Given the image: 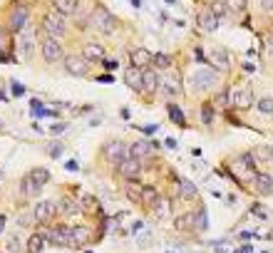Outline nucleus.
<instances>
[{
    "mask_svg": "<svg viewBox=\"0 0 273 253\" xmlns=\"http://www.w3.org/2000/svg\"><path fill=\"white\" fill-rule=\"evenodd\" d=\"M256 107H258L263 114H273V97H263V100H258Z\"/></svg>",
    "mask_w": 273,
    "mask_h": 253,
    "instance_id": "35",
    "label": "nucleus"
},
{
    "mask_svg": "<svg viewBox=\"0 0 273 253\" xmlns=\"http://www.w3.org/2000/svg\"><path fill=\"white\" fill-rule=\"evenodd\" d=\"M159 201V196H157V191L154 189H144V196H142V203H147V206H154Z\"/></svg>",
    "mask_w": 273,
    "mask_h": 253,
    "instance_id": "37",
    "label": "nucleus"
},
{
    "mask_svg": "<svg viewBox=\"0 0 273 253\" xmlns=\"http://www.w3.org/2000/svg\"><path fill=\"white\" fill-rule=\"evenodd\" d=\"M40 189H43V186H40L38 181H33L30 176H25V181H23V194H25V196H35V194H40Z\"/></svg>",
    "mask_w": 273,
    "mask_h": 253,
    "instance_id": "32",
    "label": "nucleus"
},
{
    "mask_svg": "<svg viewBox=\"0 0 273 253\" xmlns=\"http://www.w3.org/2000/svg\"><path fill=\"white\" fill-rule=\"evenodd\" d=\"M256 154H258L261 159H271V156H273V152H271L268 147H258V149H256Z\"/></svg>",
    "mask_w": 273,
    "mask_h": 253,
    "instance_id": "41",
    "label": "nucleus"
},
{
    "mask_svg": "<svg viewBox=\"0 0 273 253\" xmlns=\"http://www.w3.org/2000/svg\"><path fill=\"white\" fill-rule=\"evenodd\" d=\"M28 18H30V8L28 5H23V3L13 5V10L8 15V30L10 33H23L28 28Z\"/></svg>",
    "mask_w": 273,
    "mask_h": 253,
    "instance_id": "2",
    "label": "nucleus"
},
{
    "mask_svg": "<svg viewBox=\"0 0 273 253\" xmlns=\"http://www.w3.org/2000/svg\"><path fill=\"white\" fill-rule=\"evenodd\" d=\"M132 5L134 8H142V0H132Z\"/></svg>",
    "mask_w": 273,
    "mask_h": 253,
    "instance_id": "50",
    "label": "nucleus"
},
{
    "mask_svg": "<svg viewBox=\"0 0 273 253\" xmlns=\"http://www.w3.org/2000/svg\"><path fill=\"white\" fill-rule=\"evenodd\" d=\"M211 13H214L216 18H223V15L228 13V8H226L223 0H214V3H211Z\"/></svg>",
    "mask_w": 273,
    "mask_h": 253,
    "instance_id": "36",
    "label": "nucleus"
},
{
    "mask_svg": "<svg viewBox=\"0 0 273 253\" xmlns=\"http://www.w3.org/2000/svg\"><path fill=\"white\" fill-rule=\"evenodd\" d=\"M28 176H30L33 181H38L40 186H45V184L50 181V171H48V169H43V166H35V169H33Z\"/></svg>",
    "mask_w": 273,
    "mask_h": 253,
    "instance_id": "28",
    "label": "nucleus"
},
{
    "mask_svg": "<svg viewBox=\"0 0 273 253\" xmlns=\"http://www.w3.org/2000/svg\"><path fill=\"white\" fill-rule=\"evenodd\" d=\"M65 169H70V171H77V161H67V164H65Z\"/></svg>",
    "mask_w": 273,
    "mask_h": 253,
    "instance_id": "47",
    "label": "nucleus"
},
{
    "mask_svg": "<svg viewBox=\"0 0 273 253\" xmlns=\"http://www.w3.org/2000/svg\"><path fill=\"white\" fill-rule=\"evenodd\" d=\"M166 112H169V117H171V119H174V122H176L179 127H186V119H184L181 109H179V107H176L174 102H169V104H166Z\"/></svg>",
    "mask_w": 273,
    "mask_h": 253,
    "instance_id": "30",
    "label": "nucleus"
},
{
    "mask_svg": "<svg viewBox=\"0 0 273 253\" xmlns=\"http://www.w3.org/2000/svg\"><path fill=\"white\" fill-rule=\"evenodd\" d=\"M90 236H92V231H90L87 226H72V246H75V248L87 246V243H90Z\"/></svg>",
    "mask_w": 273,
    "mask_h": 253,
    "instance_id": "17",
    "label": "nucleus"
},
{
    "mask_svg": "<svg viewBox=\"0 0 273 253\" xmlns=\"http://www.w3.org/2000/svg\"><path fill=\"white\" fill-rule=\"evenodd\" d=\"M166 147H169V149H176V139L169 137V139H166Z\"/></svg>",
    "mask_w": 273,
    "mask_h": 253,
    "instance_id": "48",
    "label": "nucleus"
},
{
    "mask_svg": "<svg viewBox=\"0 0 273 253\" xmlns=\"http://www.w3.org/2000/svg\"><path fill=\"white\" fill-rule=\"evenodd\" d=\"M159 85H162V80H159L157 70H144V92L154 95L159 90Z\"/></svg>",
    "mask_w": 273,
    "mask_h": 253,
    "instance_id": "22",
    "label": "nucleus"
},
{
    "mask_svg": "<svg viewBox=\"0 0 273 253\" xmlns=\"http://www.w3.org/2000/svg\"><path fill=\"white\" fill-rule=\"evenodd\" d=\"M201 122L204 124H211L214 122V107H211V102H204V107H201Z\"/></svg>",
    "mask_w": 273,
    "mask_h": 253,
    "instance_id": "34",
    "label": "nucleus"
},
{
    "mask_svg": "<svg viewBox=\"0 0 273 253\" xmlns=\"http://www.w3.org/2000/svg\"><path fill=\"white\" fill-rule=\"evenodd\" d=\"M65 129H67V124H55V127H50L53 134H60V132H65Z\"/></svg>",
    "mask_w": 273,
    "mask_h": 253,
    "instance_id": "44",
    "label": "nucleus"
},
{
    "mask_svg": "<svg viewBox=\"0 0 273 253\" xmlns=\"http://www.w3.org/2000/svg\"><path fill=\"white\" fill-rule=\"evenodd\" d=\"M194 221H196V226H194V228H196V231H204V228H206V211H204V208H199V211H196V216H194Z\"/></svg>",
    "mask_w": 273,
    "mask_h": 253,
    "instance_id": "38",
    "label": "nucleus"
},
{
    "mask_svg": "<svg viewBox=\"0 0 273 253\" xmlns=\"http://www.w3.org/2000/svg\"><path fill=\"white\" fill-rule=\"evenodd\" d=\"M13 57V38L8 30H0V62H8Z\"/></svg>",
    "mask_w": 273,
    "mask_h": 253,
    "instance_id": "15",
    "label": "nucleus"
},
{
    "mask_svg": "<svg viewBox=\"0 0 273 253\" xmlns=\"http://www.w3.org/2000/svg\"><path fill=\"white\" fill-rule=\"evenodd\" d=\"M53 5H55V13H60L62 18L67 15H75L77 13V0H53Z\"/></svg>",
    "mask_w": 273,
    "mask_h": 253,
    "instance_id": "19",
    "label": "nucleus"
},
{
    "mask_svg": "<svg viewBox=\"0 0 273 253\" xmlns=\"http://www.w3.org/2000/svg\"><path fill=\"white\" fill-rule=\"evenodd\" d=\"M216 80H218V75L214 70H196L191 75V87L194 90H211L216 85Z\"/></svg>",
    "mask_w": 273,
    "mask_h": 253,
    "instance_id": "6",
    "label": "nucleus"
},
{
    "mask_svg": "<svg viewBox=\"0 0 273 253\" xmlns=\"http://www.w3.org/2000/svg\"><path fill=\"white\" fill-rule=\"evenodd\" d=\"M55 213H57V203L55 201H38L35 208H33V216H35L38 223H48Z\"/></svg>",
    "mask_w": 273,
    "mask_h": 253,
    "instance_id": "9",
    "label": "nucleus"
},
{
    "mask_svg": "<svg viewBox=\"0 0 273 253\" xmlns=\"http://www.w3.org/2000/svg\"><path fill=\"white\" fill-rule=\"evenodd\" d=\"M102 152H105V156H107L114 166H119V164L127 159V154H129L127 147H124L122 142H107V144L102 147Z\"/></svg>",
    "mask_w": 273,
    "mask_h": 253,
    "instance_id": "7",
    "label": "nucleus"
},
{
    "mask_svg": "<svg viewBox=\"0 0 273 253\" xmlns=\"http://www.w3.org/2000/svg\"><path fill=\"white\" fill-rule=\"evenodd\" d=\"M97 82L107 85V82H114V77H109V75H100V77H97Z\"/></svg>",
    "mask_w": 273,
    "mask_h": 253,
    "instance_id": "45",
    "label": "nucleus"
},
{
    "mask_svg": "<svg viewBox=\"0 0 273 253\" xmlns=\"http://www.w3.org/2000/svg\"><path fill=\"white\" fill-rule=\"evenodd\" d=\"M223 3H226L228 13H243L248 8V0H223Z\"/></svg>",
    "mask_w": 273,
    "mask_h": 253,
    "instance_id": "33",
    "label": "nucleus"
},
{
    "mask_svg": "<svg viewBox=\"0 0 273 253\" xmlns=\"http://www.w3.org/2000/svg\"><path fill=\"white\" fill-rule=\"evenodd\" d=\"M124 194H127V199H132V201H142V196H144V186H142L137 179H129L127 186H124Z\"/></svg>",
    "mask_w": 273,
    "mask_h": 253,
    "instance_id": "23",
    "label": "nucleus"
},
{
    "mask_svg": "<svg viewBox=\"0 0 273 253\" xmlns=\"http://www.w3.org/2000/svg\"><path fill=\"white\" fill-rule=\"evenodd\" d=\"M43 30L48 33V38H62L65 33H67V25H65V18L60 15V13H50V15H45L43 18Z\"/></svg>",
    "mask_w": 273,
    "mask_h": 253,
    "instance_id": "3",
    "label": "nucleus"
},
{
    "mask_svg": "<svg viewBox=\"0 0 273 253\" xmlns=\"http://www.w3.org/2000/svg\"><path fill=\"white\" fill-rule=\"evenodd\" d=\"M124 82H127L129 90H134V92H144V70L127 67V70H124Z\"/></svg>",
    "mask_w": 273,
    "mask_h": 253,
    "instance_id": "10",
    "label": "nucleus"
},
{
    "mask_svg": "<svg viewBox=\"0 0 273 253\" xmlns=\"http://www.w3.org/2000/svg\"><path fill=\"white\" fill-rule=\"evenodd\" d=\"M152 65H154L157 70H166V67H171V57L164 55V52H157V55L152 57Z\"/></svg>",
    "mask_w": 273,
    "mask_h": 253,
    "instance_id": "31",
    "label": "nucleus"
},
{
    "mask_svg": "<svg viewBox=\"0 0 273 253\" xmlns=\"http://www.w3.org/2000/svg\"><path fill=\"white\" fill-rule=\"evenodd\" d=\"M48 154H50V156H60V154H62V144H50V147H48Z\"/></svg>",
    "mask_w": 273,
    "mask_h": 253,
    "instance_id": "40",
    "label": "nucleus"
},
{
    "mask_svg": "<svg viewBox=\"0 0 273 253\" xmlns=\"http://www.w3.org/2000/svg\"><path fill=\"white\" fill-rule=\"evenodd\" d=\"M40 52H43V60H45V62H60V60H65L62 45H60L55 38H45V40L40 43Z\"/></svg>",
    "mask_w": 273,
    "mask_h": 253,
    "instance_id": "4",
    "label": "nucleus"
},
{
    "mask_svg": "<svg viewBox=\"0 0 273 253\" xmlns=\"http://www.w3.org/2000/svg\"><path fill=\"white\" fill-rule=\"evenodd\" d=\"M65 70L75 77H85L90 72V62L82 55H70V57H65Z\"/></svg>",
    "mask_w": 273,
    "mask_h": 253,
    "instance_id": "8",
    "label": "nucleus"
},
{
    "mask_svg": "<svg viewBox=\"0 0 273 253\" xmlns=\"http://www.w3.org/2000/svg\"><path fill=\"white\" fill-rule=\"evenodd\" d=\"M169 199H159L154 206H152V213L157 216V218H166V213H169Z\"/></svg>",
    "mask_w": 273,
    "mask_h": 253,
    "instance_id": "29",
    "label": "nucleus"
},
{
    "mask_svg": "<svg viewBox=\"0 0 273 253\" xmlns=\"http://www.w3.org/2000/svg\"><path fill=\"white\" fill-rule=\"evenodd\" d=\"M82 57H85L87 62H92V60H105V48L97 45V43H85V48H82Z\"/></svg>",
    "mask_w": 273,
    "mask_h": 253,
    "instance_id": "18",
    "label": "nucleus"
},
{
    "mask_svg": "<svg viewBox=\"0 0 273 253\" xmlns=\"http://www.w3.org/2000/svg\"><path fill=\"white\" fill-rule=\"evenodd\" d=\"M152 52L147 50V48H134L132 52H129V60H132V67H137V70H144L147 65H152Z\"/></svg>",
    "mask_w": 273,
    "mask_h": 253,
    "instance_id": "12",
    "label": "nucleus"
},
{
    "mask_svg": "<svg viewBox=\"0 0 273 253\" xmlns=\"http://www.w3.org/2000/svg\"><path fill=\"white\" fill-rule=\"evenodd\" d=\"M199 25H201V30L214 33V30L218 28V18H216L211 10H204V13H199Z\"/></svg>",
    "mask_w": 273,
    "mask_h": 253,
    "instance_id": "20",
    "label": "nucleus"
},
{
    "mask_svg": "<svg viewBox=\"0 0 273 253\" xmlns=\"http://www.w3.org/2000/svg\"><path fill=\"white\" fill-rule=\"evenodd\" d=\"M179 194H181L184 201H191V199L196 196V186H194L189 179H179Z\"/></svg>",
    "mask_w": 273,
    "mask_h": 253,
    "instance_id": "25",
    "label": "nucleus"
},
{
    "mask_svg": "<svg viewBox=\"0 0 273 253\" xmlns=\"http://www.w3.org/2000/svg\"><path fill=\"white\" fill-rule=\"evenodd\" d=\"M268 55H271V57H273V38H271V40H268Z\"/></svg>",
    "mask_w": 273,
    "mask_h": 253,
    "instance_id": "49",
    "label": "nucleus"
},
{
    "mask_svg": "<svg viewBox=\"0 0 273 253\" xmlns=\"http://www.w3.org/2000/svg\"><path fill=\"white\" fill-rule=\"evenodd\" d=\"M45 238L53 246H72V228L70 226H53Z\"/></svg>",
    "mask_w": 273,
    "mask_h": 253,
    "instance_id": "5",
    "label": "nucleus"
},
{
    "mask_svg": "<svg viewBox=\"0 0 273 253\" xmlns=\"http://www.w3.org/2000/svg\"><path fill=\"white\" fill-rule=\"evenodd\" d=\"M45 248V238L40 236V233H33L30 238H28V243H25V251L28 253H40Z\"/></svg>",
    "mask_w": 273,
    "mask_h": 253,
    "instance_id": "26",
    "label": "nucleus"
},
{
    "mask_svg": "<svg viewBox=\"0 0 273 253\" xmlns=\"http://www.w3.org/2000/svg\"><path fill=\"white\" fill-rule=\"evenodd\" d=\"M139 169H142V164H139V159H134V156H127V159L117 166V171H119L124 179H134V176L139 174Z\"/></svg>",
    "mask_w": 273,
    "mask_h": 253,
    "instance_id": "14",
    "label": "nucleus"
},
{
    "mask_svg": "<svg viewBox=\"0 0 273 253\" xmlns=\"http://www.w3.org/2000/svg\"><path fill=\"white\" fill-rule=\"evenodd\" d=\"M261 8L263 10H273V0H261Z\"/></svg>",
    "mask_w": 273,
    "mask_h": 253,
    "instance_id": "46",
    "label": "nucleus"
},
{
    "mask_svg": "<svg viewBox=\"0 0 273 253\" xmlns=\"http://www.w3.org/2000/svg\"><path fill=\"white\" fill-rule=\"evenodd\" d=\"M10 90H13V95H15V97H20V95H23V92H25V90H23V87H20V85H15V82H13V85H10Z\"/></svg>",
    "mask_w": 273,
    "mask_h": 253,
    "instance_id": "43",
    "label": "nucleus"
},
{
    "mask_svg": "<svg viewBox=\"0 0 273 253\" xmlns=\"http://www.w3.org/2000/svg\"><path fill=\"white\" fill-rule=\"evenodd\" d=\"M60 211H62L65 216H72V213H80L82 208H80V203H77L75 199H70V196H65V199L60 201Z\"/></svg>",
    "mask_w": 273,
    "mask_h": 253,
    "instance_id": "27",
    "label": "nucleus"
},
{
    "mask_svg": "<svg viewBox=\"0 0 273 253\" xmlns=\"http://www.w3.org/2000/svg\"><path fill=\"white\" fill-rule=\"evenodd\" d=\"M251 181H253V186H256V191L261 194V196H271L273 194V179H271V174H251Z\"/></svg>",
    "mask_w": 273,
    "mask_h": 253,
    "instance_id": "11",
    "label": "nucleus"
},
{
    "mask_svg": "<svg viewBox=\"0 0 273 253\" xmlns=\"http://www.w3.org/2000/svg\"><path fill=\"white\" fill-rule=\"evenodd\" d=\"M102 65H105V70H117V62L114 60H102Z\"/></svg>",
    "mask_w": 273,
    "mask_h": 253,
    "instance_id": "42",
    "label": "nucleus"
},
{
    "mask_svg": "<svg viewBox=\"0 0 273 253\" xmlns=\"http://www.w3.org/2000/svg\"><path fill=\"white\" fill-rule=\"evenodd\" d=\"M209 62H211L214 67H218V70H228V55H226V50L214 48V50L209 52Z\"/></svg>",
    "mask_w": 273,
    "mask_h": 253,
    "instance_id": "21",
    "label": "nucleus"
},
{
    "mask_svg": "<svg viewBox=\"0 0 273 253\" xmlns=\"http://www.w3.org/2000/svg\"><path fill=\"white\" fill-rule=\"evenodd\" d=\"M228 97H231V104H233L236 109H248V107L253 104V95H251V90H233Z\"/></svg>",
    "mask_w": 273,
    "mask_h": 253,
    "instance_id": "13",
    "label": "nucleus"
},
{
    "mask_svg": "<svg viewBox=\"0 0 273 253\" xmlns=\"http://www.w3.org/2000/svg\"><path fill=\"white\" fill-rule=\"evenodd\" d=\"M5 248H8V253H20V238L13 236V238L5 243Z\"/></svg>",
    "mask_w": 273,
    "mask_h": 253,
    "instance_id": "39",
    "label": "nucleus"
},
{
    "mask_svg": "<svg viewBox=\"0 0 273 253\" xmlns=\"http://www.w3.org/2000/svg\"><path fill=\"white\" fill-rule=\"evenodd\" d=\"M0 129H3V122H0Z\"/></svg>",
    "mask_w": 273,
    "mask_h": 253,
    "instance_id": "51",
    "label": "nucleus"
},
{
    "mask_svg": "<svg viewBox=\"0 0 273 253\" xmlns=\"http://www.w3.org/2000/svg\"><path fill=\"white\" fill-rule=\"evenodd\" d=\"M159 90H164V95L166 97H176L179 92H181V85H179V77L171 72L169 77H164L162 80V85H159Z\"/></svg>",
    "mask_w": 273,
    "mask_h": 253,
    "instance_id": "16",
    "label": "nucleus"
},
{
    "mask_svg": "<svg viewBox=\"0 0 273 253\" xmlns=\"http://www.w3.org/2000/svg\"><path fill=\"white\" fill-rule=\"evenodd\" d=\"M149 152H152V142H134L132 149H129V156H134V159H144Z\"/></svg>",
    "mask_w": 273,
    "mask_h": 253,
    "instance_id": "24",
    "label": "nucleus"
},
{
    "mask_svg": "<svg viewBox=\"0 0 273 253\" xmlns=\"http://www.w3.org/2000/svg\"><path fill=\"white\" fill-rule=\"evenodd\" d=\"M90 25L95 28V30H100V33H105V35H109L114 28H117V18L105 8V5H95V10L90 13Z\"/></svg>",
    "mask_w": 273,
    "mask_h": 253,
    "instance_id": "1",
    "label": "nucleus"
}]
</instances>
